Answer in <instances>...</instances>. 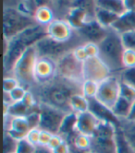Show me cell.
<instances>
[{
    "label": "cell",
    "mask_w": 135,
    "mask_h": 153,
    "mask_svg": "<svg viewBox=\"0 0 135 153\" xmlns=\"http://www.w3.org/2000/svg\"><path fill=\"white\" fill-rule=\"evenodd\" d=\"M82 83L65 79L57 75L46 83H35L28 91L33 94L38 103L46 104L70 114L74 113L70 105V98L75 94H82Z\"/></svg>",
    "instance_id": "obj_1"
},
{
    "label": "cell",
    "mask_w": 135,
    "mask_h": 153,
    "mask_svg": "<svg viewBox=\"0 0 135 153\" xmlns=\"http://www.w3.org/2000/svg\"><path fill=\"white\" fill-rule=\"evenodd\" d=\"M99 57L102 59L113 74H119L125 68L122 63V56L125 51L121 34L109 29L106 38L99 45Z\"/></svg>",
    "instance_id": "obj_2"
},
{
    "label": "cell",
    "mask_w": 135,
    "mask_h": 153,
    "mask_svg": "<svg viewBox=\"0 0 135 153\" xmlns=\"http://www.w3.org/2000/svg\"><path fill=\"white\" fill-rule=\"evenodd\" d=\"M85 43L83 39L75 31L72 38L67 42H58L46 36L39 41L34 46L38 57H47L57 62L66 53Z\"/></svg>",
    "instance_id": "obj_3"
},
{
    "label": "cell",
    "mask_w": 135,
    "mask_h": 153,
    "mask_svg": "<svg viewBox=\"0 0 135 153\" xmlns=\"http://www.w3.org/2000/svg\"><path fill=\"white\" fill-rule=\"evenodd\" d=\"M89 153H117V126L101 122L91 137Z\"/></svg>",
    "instance_id": "obj_4"
},
{
    "label": "cell",
    "mask_w": 135,
    "mask_h": 153,
    "mask_svg": "<svg viewBox=\"0 0 135 153\" xmlns=\"http://www.w3.org/2000/svg\"><path fill=\"white\" fill-rule=\"evenodd\" d=\"M37 25L34 18L21 13L17 7H6L3 12L4 39L8 41L16 37L27 28Z\"/></svg>",
    "instance_id": "obj_5"
},
{
    "label": "cell",
    "mask_w": 135,
    "mask_h": 153,
    "mask_svg": "<svg viewBox=\"0 0 135 153\" xmlns=\"http://www.w3.org/2000/svg\"><path fill=\"white\" fill-rule=\"evenodd\" d=\"M38 58L35 46H30L15 65L12 76L27 91L35 84L34 67Z\"/></svg>",
    "instance_id": "obj_6"
},
{
    "label": "cell",
    "mask_w": 135,
    "mask_h": 153,
    "mask_svg": "<svg viewBox=\"0 0 135 153\" xmlns=\"http://www.w3.org/2000/svg\"><path fill=\"white\" fill-rule=\"evenodd\" d=\"M57 75L65 79L82 84L83 63L79 61L71 51L57 61Z\"/></svg>",
    "instance_id": "obj_7"
},
{
    "label": "cell",
    "mask_w": 135,
    "mask_h": 153,
    "mask_svg": "<svg viewBox=\"0 0 135 153\" xmlns=\"http://www.w3.org/2000/svg\"><path fill=\"white\" fill-rule=\"evenodd\" d=\"M39 114L40 124L38 128L50 132L53 135L58 134L63 119L67 114L57 108L43 103H39Z\"/></svg>",
    "instance_id": "obj_8"
},
{
    "label": "cell",
    "mask_w": 135,
    "mask_h": 153,
    "mask_svg": "<svg viewBox=\"0 0 135 153\" xmlns=\"http://www.w3.org/2000/svg\"><path fill=\"white\" fill-rule=\"evenodd\" d=\"M120 96V79L118 74H113L104 81L100 82L96 100L106 106L112 108Z\"/></svg>",
    "instance_id": "obj_9"
},
{
    "label": "cell",
    "mask_w": 135,
    "mask_h": 153,
    "mask_svg": "<svg viewBox=\"0 0 135 153\" xmlns=\"http://www.w3.org/2000/svg\"><path fill=\"white\" fill-rule=\"evenodd\" d=\"M27 46L24 45L17 37H14L8 41L5 40V49L3 56V65L5 76H11L15 65L22 54L27 50Z\"/></svg>",
    "instance_id": "obj_10"
},
{
    "label": "cell",
    "mask_w": 135,
    "mask_h": 153,
    "mask_svg": "<svg viewBox=\"0 0 135 153\" xmlns=\"http://www.w3.org/2000/svg\"><path fill=\"white\" fill-rule=\"evenodd\" d=\"M113 75L106 64L98 57L88 58L83 62V79L92 80L97 83L104 81Z\"/></svg>",
    "instance_id": "obj_11"
},
{
    "label": "cell",
    "mask_w": 135,
    "mask_h": 153,
    "mask_svg": "<svg viewBox=\"0 0 135 153\" xmlns=\"http://www.w3.org/2000/svg\"><path fill=\"white\" fill-rule=\"evenodd\" d=\"M75 31L85 42H94L99 45L107 35L109 29L105 28L95 19H93L88 20L80 30Z\"/></svg>",
    "instance_id": "obj_12"
},
{
    "label": "cell",
    "mask_w": 135,
    "mask_h": 153,
    "mask_svg": "<svg viewBox=\"0 0 135 153\" xmlns=\"http://www.w3.org/2000/svg\"><path fill=\"white\" fill-rule=\"evenodd\" d=\"M56 76H57V62L47 57H38L34 67L35 83H46Z\"/></svg>",
    "instance_id": "obj_13"
},
{
    "label": "cell",
    "mask_w": 135,
    "mask_h": 153,
    "mask_svg": "<svg viewBox=\"0 0 135 153\" xmlns=\"http://www.w3.org/2000/svg\"><path fill=\"white\" fill-rule=\"evenodd\" d=\"M47 36L58 42H67L72 38L75 30L63 19H56L46 26Z\"/></svg>",
    "instance_id": "obj_14"
},
{
    "label": "cell",
    "mask_w": 135,
    "mask_h": 153,
    "mask_svg": "<svg viewBox=\"0 0 135 153\" xmlns=\"http://www.w3.org/2000/svg\"><path fill=\"white\" fill-rule=\"evenodd\" d=\"M89 100V112L93 114L99 121L106 122L113 124L115 126L119 127L121 125V121L112 112L111 108L106 106L102 102H100L96 98H92Z\"/></svg>",
    "instance_id": "obj_15"
},
{
    "label": "cell",
    "mask_w": 135,
    "mask_h": 153,
    "mask_svg": "<svg viewBox=\"0 0 135 153\" xmlns=\"http://www.w3.org/2000/svg\"><path fill=\"white\" fill-rule=\"evenodd\" d=\"M95 19L94 15L90 13L83 7L75 4L67 12L66 20L74 30H80L88 20Z\"/></svg>",
    "instance_id": "obj_16"
},
{
    "label": "cell",
    "mask_w": 135,
    "mask_h": 153,
    "mask_svg": "<svg viewBox=\"0 0 135 153\" xmlns=\"http://www.w3.org/2000/svg\"><path fill=\"white\" fill-rule=\"evenodd\" d=\"M100 123L101 121L89 111L77 114L76 132L92 137Z\"/></svg>",
    "instance_id": "obj_17"
},
{
    "label": "cell",
    "mask_w": 135,
    "mask_h": 153,
    "mask_svg": "<svg viewBox=\"0 0 135 153\" xmlns=\"http://www.w3.org/2000/svg\"><path fill=\"white\" fill-rule=\"evenodd\" d=\"M47 36L46 32V27L41 26L39 24L32 26L30 28H27L20 34H18L16 37L23 43L27 47L33 46L36 43Z\"/></svg>",
    "instance_id": "obj_18"
},
{
    "label": "cell",
    "mask_w": 135,
    "mask_h": 153,
    "mask_svg": "<svg viewBox=\"0 0 135 153\" xmlns=\"http://www.w3.org/2000/svg\"><path fill=\"white\" fill-rule=\"evenodd\" d=\"M111 29L118 32L119 34L135 30V11H126L112 25Z\"/></svg>",
    "instance_id": "obj_19"
},
{
    "label": "cell",
    "mask_w": 135,
    "mask_h": 153,
    "mask_svg": "<svg viewBox=\"0 0 135 153\" xmlns=\"http://www.w3.org/2000/svg\"><path fill=\"white\" fill-rule=\"evenodd\" d=\"M76 125H77V114L76 113L67 114L65 118L63 119L58 135H60L68 143L70 141L73 135L76 133Z\"/></svg>",
    "instance_id": "obj_20"
},
{
    "label": "cell",
    "mask_w": 135,
    "mask_h": 153,
    "mask_svg": "<svg viewBox=\"0 0 135 153\" xmlns=\"http://www.w3.org/2000/svg\"><path fill=\"white\" fill-rule=\"evenodd\" d=\"M94 17H95V19L102 26H104L106 29H111L112 25L116 22L120 16L116 13L109 11V10L97 7L95 5Z\"/></svg>",
    "instance_id": "obj_21"
},
{
    "label": "cell",
    "mask_w": 135,
    "mask_h": 153,
    "mask_svg": "<svg viewBox=\"0 0 135 153\" xmlns=\"http://www.w3.org/2000/svg\"><path fill=\"white\" fill-rule=\"evenodd\" d=\"M33 18H34L37 24L44 27H46L54 19H56L54 17V11L52 10V8L46 5L39 6L35 10Z\"/></svg>",
    "instance_id": "obj_22"
},
{
    "label": "cell",
    "mask_w": 135,
    "mask_h": 153,
    "mask_svg": "<svg viewBox=\"0 0 135 153\" xmlns=\"http://www.w3.org/2000/svg\"><path fill=\"white\" fill-rule=\"evenodd\" d=\"M132 102H133L127 100L126 98L119 96L116 103L111 108V110L120 121H123V120H126L127 116L129 115Z\"/></svg>",
    "instance_id": "obj_23"
},
{
    "label": "cell",
    "mask_w": 135,
    "mask_h": 153,
    "mask_svg": "<svg viewBox=\"0 0 135 153\" xmlns=\"http://www.w3.org/2000/svg\"><path fill=\"white\" fill-rule=\"evenodd\" d=\"M94 2L97 7L109 10V11L116 13L119 16L123 15L127 11L124 0L123 1L122 0H98V1Z\"/></svg>",
    "instance_id": "obj_24"
},
{
    "label": "cell",
    "mask_w": 135,
    "mask_h": 153,
    "mask_svg": "<svg viewBox=\"0 0 135 153\" xmlns=\"http://www.w3.org/2000/svg\"><path fill=\"white\" fill-rule=\"evenodd\" d=\"M71 148L82 152H88L91 146V137L76 132L69 142Z\"/></svg>",
    "instance_id": "obj_25"
},
{
    "label": "cell",
    "mask_w": 135,
    "mask_h": 153,
    "mask_svg": "<svg viewBox=\"0 0 135 153\" xmlns=\"http://www.w3.org/2000/svg\"><path fill=\"white\" fill-rule=\"evenodd\" d=\"M70 105L72 111L76 114L88 112L89 110V100L82 93L75 94L70 98Z\"/></svg>",
    "instance_id": "obj_26"
},
{
    "label": "cell",
    "mask_w": 135,
    "mask_h": 153,
    "mask_svg": "<svg viewBox=\"0 0 135 153\" xmlns=\"http://www.w3.org/2000/svg\"><path fill=\"white\" fill-rule=\"evenodd\" d=\"M9 118L10 120L8 125V128L6 129H12L26 135L31 130L26 117H9Z\"/></svg>",
    "instance_id": "obj_27"
},
{
    "label": "cell",
    "mask_w": 135,
    "mask_h": 153,
    "mask_svg": "<svg viewBox=\"0 0 135 153\" xmlns=\"http://www.w3.org/2000/svg\"><path fill=\"white\" fill-rule=\"evenodd\" d=\"M117 153H135L120 127H117Z\"/></svg>",
    "instance_id": "obj_28"
},
{
    "label": "cell",
    "mask_w": 135,
    "mask_h": 153,
    "mask_svg": "<svg viewBox=\"0 0 135 153\" xmlns=\"http://www.w3.org/2000/svg\"><path fill=\"white\" fill-rule=\"evenodd\" d=\"M119 127L121 128L123 134L125 135L130 146L135 150V122H128L123 120L121 121Z\"/></svg>",
    "instance_id": "obj_29"
},
{
    "label": "cell",
    "mask_w": 135,
    "mask_h": 153,
    "mask_svg": "<svg viewBox=\"0 0 135 153\" xmlns=\"http://www.w3.org/2000/svg\"><path fill=\"white\" fill-rule=\"evenodd\" d=\"M98 86L99 83L92 80H84L82 85V95L86 97L87 99H92V98H95L98 91Z\"/></svg>",
    "instance_id": "obj_30"
},
{
    "label": "cell",
    "mask_w": 135,
    "mask_h": 153,
    "mask_svg": "<svg viewBox=\"0 0 135 153\" xmlns=\"http://www.w3.org/2000/svg\"><path fill=\"white\" fill-rule=\"evenodd\" d=\"M118 76L121 82H124L135 89V68H125L118 74Z\"/></svg>",
    "instance_id": "obj_31"
},
{
    "label": "cell",
    "mask_w": 135,
    "mask_h": 153,
    "mask_svg": "<svg viewBox=\"0 0 135 153\" xmlns=\"http://www.w3.org/2000/svg\"><path fill=\"white\" fill-rule=\"evenodd\" d=\"M18 142V140L11 137L5 132L3 137V153H16Z\"/></svg>",
    "instance_id": "obj_32"
},
{
    "label": "cell",
    "mask_w": 135,
    "mask_h": 153,
    "mask_svg": "<svg viewBox=\"0 0 135 153\" xmlns=\"http://www.w3.org/2000/svg\"><path fill=\"white\" fill-rule=\"evenodd\" d=\"M122 63L125 68H135V51L125 49L122 56Z\"/></svg>",
    "instance_id": "obj_33"
},
{
    "label": "cell",
    "mask_w": 135,
    "mask_h": 153,
    "mask_svg": "<svg viewBox=\"0 0 135 153\" xmlns=\"http://www.w3.org/2000/svg\"><path fill=\"white\" fill-rule=\"evenodd\" d=\"M26 93H27V90L23 88L22 86H19L12 91H10L9 93L7 94L8 95L11 102H21L24 99Z\"/></svg>",
    "instance_id": "obj_34"
},
{
    "label": "cell",
    "mask_w": 135,
    "mask_h": 153,
    "mask_svg": "<svg viewBox=\"0 0 135 153\" xmlns=\"http://www.w3.org/2000/svg\"><path fill=\"white\" fill-rule=\"evenodd\" d=\"M121 39L125 49H131L135 51V30L122 33Z\"/></svg>",
    "instance_id": "obj_35"
},
{
    "label": "cell",
    "mask_w": 135,
    "mask_h": 153,
    "mask_svg": "<svg viewBox=\"0 0 135 153\" xmlns=\"http://www.w3.org/2000/svg\"><path fill=\"white\" fill-rule=\"evenodd\" d=\"M36 149V146L32 145L26 138L18 142L16 153H33Z\"/></svg>",
    "instance_id": "obj_36"
},
{
    "label": "cell",
    "mask_w": 135,
    "mask_h": 153,
    "mask_svg": "<svg viewBox=\"0 0 135 153\" xmlns=\"http://www.w3.org/2000/svg\"><path fill=\"white\" fill-rule=\"evenodd\" d=\"M120 96L127 100L133 102L135 100V89L120 81Z\"/></svg>",
    "instance_id": "obj_37"
},
{
    "label": "cell",
    "mask_w": 135,
    "mask_h": 153,
    "mask_svg": "<svg viewBox=\"0 0 135 153\" xmlns=\"http://www.w3.org/2000/svg\"><path fill=\"white\" fill-rule=\"evenodd\" d=\"M19 86H20V85L14 76H5L3 79L4 93H9L10 91H12L14 89H16Z\"/></svg>",
    "instance_id": "obj_38"
},
{
    "label": "cell",
    "mask_w": 135,
    "mask_h": 153,
    "mask_svg": "<svg viewBox=\"0 0 135 153\" xmlns=\"http://www.w3.org/2000/svg\"><path fill=\"white\" fill-rule=\"evenodd\" d=\"M84 50L86 52V54L88 58H94V57H98L99 56V46L96 43L94 42H86L85 45H83Z\"/></svg>",
    "instance_id": "obj_39"
},
{
    "label": "cell",
    "mask_w": 135,
    "mask_h": 153,
    "mask_svg": "<svg viewBox=\"0 0 135 153\" xmlns=\"http://www.w3.org/2000/svg\"><path fill=\"white\" fill-rule=\"evenodd\" d=\"M40 133L41 130L39 128H34L31 129L26 135V139L31 142L32 145L34 146H39V139H40Z\"/></svg>",
    "instance_id": "obj_40"
},
{
    "label": "cell",
    "mask_w": 135,
    "mask_h": 153,
    "mask_svg": "<svg viewBox=\"0 0 135 153\" xmlns=\"http://www.w3.org/2000/svg\"><path fill=\"white\" fill-rule=\"evenodd\" d=\"M26 119L29 123L30 129H34L39 127L40 124V114L39 112H33L26 116Z\"/></svg>",
    "instance_id": "obj_41"
},
{
    "label": "cell",
    "mask_w": 135,
    "mask_h": 153,
    "mask_svg": "<svg viewBox=\"0 0 135 153\" xmlns=\"http://www.w3.org/2000/svg\"><path fill=\"white\" fill-rule=\"evenodd\" d=\"M73 53H74L75 57H76L79 61H81V62H82V63L88 59V56H87L86 52H85V50H84L83 45L77 46V47L73 50Z\"/></svg>",
    "instance_id": "obj_42"
},
{
    "label": "cell",
    "mask_w": 135,
    "mask_h": 153,
    "mask_svg": "<svg viewBox=\"0 0 135 153\" xmlns=\"http://www.w3.org/2000/svg\"><path fill=\"white\" fill-rule=\"evenodd\" d=\"M53 134H51L50 132H47V131H44L41 130V133H40V139H39V146L42 147H47L50 139L52 137Z\"/></svg>",
    "instance_id": "obj_43"
},
{
    "label": "cell",
    "mask_w": 135,
    "mask_h": 153,
    "mask_svg": "<svg viewBox=\"0 0 135 153\" xmlns=\"http://www.w3.org/2000/svg\"><path fill=\"white\" fill-rule=\"evenodd\" d=\"M63 141H64V138H63L60 135H58V134H57V135H53L52 137H51V139H50V142H49V144H48L47 148H48L49 149L53 150L54 149H56L57 147H58Z\"/></svg>",
    "instance_id": "obj_44"
},
{
    "label": "cell",
    "mask_w": 135,
    "mask_h": 153,
    "mask_svg": "<svg viewBox=\"0 0 135 153\" xmlns=\"http://www.w3.org/2000/svg\"><path fill=\"white\" fill-rule=\"evenodd\" d=\"M52 153H71L70 145L66 140H64L58 147L52 150Z\"/></svg>",
    "instance_id": "obj_45"
},
{
    "label": "cell",
    "mask_w": 135,
    "mask_h": 153,
    "mask_svg": "<svg viewBox=\"0 0 135 153\" xmlns=\"http://www.w3.org/2000/svg\"><path fill=\"white\" fill-rule=\"evenodd\" d=\"M5 132H6L7 134H8L11 137H13L14 139H16V140H18V141L26 138V134L18 132V131L12 130V129H5Z\"/></svg>",
    "instance_id": "obj_46"
},
{
    "label": "cell",
    "mask_w": 135,
    "mask_h": 153,
    "mask_svg": "<svg viewBox=\"0 0 135 153\" xmlns=\"http://www.w3.org/2000/svg\"><path fill=\"white\" fill-rule=\"evenodd\" d=\"M125 121H128V122H135V100L132 102L130 111L129 115L127 116Z\"/></svg>",
    "instance_id": "obj_47"
},
{
    "label": "cell",
    "mask_w": 135,
    "mask_h": 153,
    "mask_svg": "<svg viewBox=\"0 0 135 153\" xmlns=\"http://www.w3.org/2000/svg\"><path fill=\"white\" fill-rule=\"evenodd\" d=\"M127 11H135V0H124Z\"/></svg>",
    "instance_id": "obj_48"
},
{
    "label": "cell",
    "mask_w": 135,
    "mask_h": 153,
    "mask_svg": "<svg viewBox=\"0 0 135 153\" xmlns=\"http://www.w3.org/2000/svg\"><path fill=\"white\" fill-rule=\"evenodd\" d=\"M33 153H52V150L49 149L47 147H42V146H37L36 149Z\"/></svg>",
    "instance_id": "obj_49"
},
{
    "label": "cell",
    "mask_w": 135,
    "mask_h": 153,
    "mask_svg": "<svg viewBox=\"0 0 135 153\" xmlns=\"http://www.w3.org/2000/svg\"><path fill=\"white\" fill-rule=\"evenodd\" d=\"M71 148V147H70ZM71 153H89V152H82V151H79V150H77V149H73V148H71Z\"/></svg>",
    "instance_id": "obj_50"
}]
</instances>
